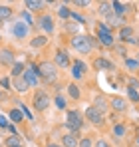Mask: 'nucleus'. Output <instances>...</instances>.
<instances>
[{"instance_id": "obj_1", "label": "nucleus", "mask_w": 139, "mask_h": 147, "mask_svg": "<svg viewBox=\"0 0 139 147\" xmlns=\"http://www.w3.org/2000/svg\"><path fill=\"white\" fill-rule=\"evenodd\" d=\"M93 44H95V38L86 36V34H74L70 38V46L76 50L78 54H90L93 50Z\"/></svg>"}, {"instance_id": "obj_2", "label": "nucleus", "mask_w": 139, "mask_h": 147, "mask_svg": "<svg viewBox=\"0 0 139 147\" xmlns=\"http://www.w3.org/2000/svg\"><path fill=\"white\" fill-rule=\"evenodd\" d=\"M38 78H42L48 84H54L58 80V68L54 66V62H48V60L40 62L38 64Z\"/></svg>"}, {"instance_id": "obj_3", "label": "nucleus", "mask_w": 139, "mask_h": 147, "mask_svg": "<svg viewBox=\"0 0 139 147\" xmlns=\"http://www.w3.org/2000/svg\"><path fill=\"white\" fill-rule=\"evenodd\" d=\"M84 125V115L78 109H68L66 111V127L70 129V133H80Z\"/></svg>"}, {"instance_id": "obj_4", "label": "nucleus", "mask_w": 139, "mask_h": 147, "mask_svg": "<svg viewBox=\"0 0 139 147\" xmlns=\"http://www.w3.org/2000/svg\"><path fill=\"white\" fill-rule=\"evenodd\" d=\"M97 40H99V44L105 46V48H113V44H115V40H113V36H111V30L105 24H97Z\"/></svg>"}, {"instance_id": "obj_5", "label": "nucleus", "mask_w": 139, "mask_h": 147, "mask_svg": "<svg viewBox=\"0 0 139 147\" xmlns=\"http://www.w3.org/2000/svg\"><path fill=\"white\" fill-rule=\"evenodd\" d=\"M20 78L24 80V84H26L28 88H38V84H40V78H38V66H30V68H26Z\"/></svg>"}, {"instance_id": "obj_6", "label": "nucleus", "mask_w": 139, "mask_h": 147, "mask_svg": "<svg viewBox=\"0 0 139 147\" xmlns=\"http://www.w3.org/2000/svg\"><path fill=\"white\" fill-rule=\"evenodd\" d=\"M50 103H52V99H50V96L46 92H36V96L32 99V105H34L36 111H46L50 107Z\"/></svg>"}, {"instance_id": "obj_7", "label": "nucleus", "mask_w": 139, "mask_h": 147, "mask_svg": "<svg viewBox=\"0 0 139 147\" xmlns=\"http://www.w3.org/2000/svg\"><path fill=\"white\" fill-rule=\"evenodd\" d=\"M84 117H86V119H90V123H93V125H101V123L105 121V113L97 111V109H95L93 105H90V107L86 109Z\"/></svg>"}, {"instance_id": "obj_8", "label": "nucleus", "mask_w": 139, "mask_h": 147, "mask_svg": "<svg viewBox=\"0 0 139 147\" xmlns=\"http://www.w3.org/2000/svg\"><path fill=\"white\" fill-rule=\"evenodd\" d=\"M93 68H95L97 72H113V70H115L113 62H109L105 56H97V58L93 60Z\"/></svg>"}, {"instance_id": "obj_9", "label": "nucleus", "mask_w": 139, "mask_h": 147, "mask_svg": "<svg viewBox=\"0 0 139 147\" xmlns=\"http://www.w3.org/2000/svg\"><path fill=\"white\" fill-rule=\"evenodd\" d=\"M127 107H129V103H127L125 98H121V96L109 98V109H113V111H125Z\"/></svg>"}, {"instance_id": "obj_10", "label": "nucleus", "mask_w": 139, "mask_h": 147, "mask_svg": "<svg viewBox=\"0 0 139 147\" xmlns=\"http://www.w3.org/2000/svg\"><path fill=\"white\" fill-rule=\"evenodd\" d=\"M54 66H56V68H68V66H72L70 56H68V52H66V50H58V52H56Z\"/></svg>"}, {"instance_id": "obj_11", "label": "nucleus", "mask_w": 139, "mask_h": 147, "mask_svg": "<svg viewBox=\"0 0 139 147\" xmlns=\"http://www.w3.org/2000/svg\"><path fill=\"white\" fill-rule=\"evenodd\" d=\"M117 34H119V40L121 42H131L135 38V30H133V26H129V24H123L119 28Z\"/></svg>"}, {"instance_id": "obj_12", "label": "nucleus", "mask_w": 139, "mask_h": 147, "mask_svg": "<svg viewBox=\"0 0 139 147\" xmlns=\"http://www.w3.org/2000/svg\"><path fill=\"white\" fill-rule=\"evenodd\" d=\"M86 72H88V66H86L82 60H74V66H72V76H74L76 80H82Z\"/></svg>"}, {"instance_id": "obj_13", "label": "nucleus", "mask_w": 139, "mask_h": 147, "mask_svg": "<svg viewBox=\"0 0 139 147\" xmlns=\"http://www.w3.org/2000/svg\"><path fill=\"white\" fill-rule=\"evenodd\" d=\"M93 107L97 109V111H101V113H105L107 109H109V98H105V96H95L93 98Z\"/></svg>"}, {"instance_id": "obj_14", "label": "nucleus", "mask_w": 139, "mask_h": 147, "mask_svg": "<svg viewBox=\"0 0 139 147\" xmlns=\"http://www.w3.org/2000/svg\"><path fill=\"white\" fill-rule=\"evenodd\" d=\"M80 143V133H66L62 135V147H78Z\"/></svg>"}, {"instance_id": "obj_15", "label": "nucleus", "mask_w": 139, "mask_h": 147, "mask_svg": "<svg viewBox=\"0 0 139 147\" xmlns=\"http://www.w3.org/2000/svg\"><path fill=\"white\" fill-rule=\"evenodd\" d=\"M38 26L40 28H44V32H54V18L50 16V14H42L40 18H38Z\"/></svg>"}, {"instance_id": "obj_16", "label": "nucleus", "mask_w": 139, "mask_h": 147, "mask_svg": "<svg viewBox=\"0 0 139 147\" xmlns=\"http://www.w3.org/2000/svg\"><path fill=\"white\" fill-rule=\"evenodd\" d=\"M28 32H30V28L26 26V22H14V24H12V34H14L16 38H26Z\"/></svg>"}, {"instance_id": "obj_17", "label": "nucleus", "mask_w": 139, "mask_h": 147, "mask_svg": "<svg viewBox=\"0 0 139 147\" xmlns=\"http://www.w3.org/2000/svg\"><path fill=\"white\" fill-rule=\"evenodd\" d=\"M97 12H99V16L101 18H111L113 16V8H111V2H99L97 4Z\"/></svg>"}, {"instance_id": "obj_18", "label": "nucleus", "mask_w": 139, "mask_h": 147, "mask_svg": "<svg viewBox=\"0 0 139 147\" xmlns=\"http://www.w3.org/2000/svg\"><path fill=\"white\" fill-rule=\"evenodd\" d=\"M111 8H113V16L117 18H123L129 10V4L127 2H111Z\"/></svg>"}, {"instance_id": "obj_19", "label": "nucleus", "mask_w": 139, "mask_h": 147, "mask_svg": "<svg viewBox=\"0 0 139 147\" xmlns=\"http://www.w3.org/2000/svg\"><path fill=\"white\" fill-rule=\"evenodd\" d=\"M0 64H4V66H14V54H12V50L4 48L0 50Z\"/></svg>"}, {"instance_id": "obj_20", "label": "nucleus", "mask_w": 139, "mask_h": 147, "mask_svg": "<svg viewBox=\"0 0 139 147\" xmlns=\"http://www.w3.org/2000/svg\"><path fill=\"white\" fill-rule=\"evenodd\" d=\"M46 44H48V36H44V34L34 36V38L30 40V46H32V48H44Z\"/></svg>"}, {"instance_id": "obj_21", "label": "nucleus", "mask_w": 139, "mask_h": 147, "mask_svg": "<svg viewBox=\"0 0 139 147\" xmlns=\"http://www.w3.org/2000/svg\"><path fill=\"white\" fill-rule=\"evenodd\" d=\"M24 6H26L28 10H32V12H38V10H42V8L46 6V2H40V0H26Z\"/></svg>"}, {"instance_id": "obj_22", "label": "nucleus", "mask_w": 139, "mask_h": 147, "mask_svg": "<svg viewBox=\"0 0 139 147\" xmlns=\"http://www.w3.org/2000/svg\"><path fill=\"white\" fill-rule=\"evenodd\" d=\"M125 133H127V127H125L123 123H115V125H113V135H115V139H123Z\"/></svg>"}, {"instance_id": "obj_23", "label": "nucleus", "mask_w": 139, "mask_h": 147, "mask_svg": "<svg viewBox=\"0 0 139 147\" xmlns=\"http://www.w3.org/2000/svg\"><path fill=\"white\" fill-rule=\"evenodd\" d=\"M68 96L70 98H74V99H80L82 98V92H80V88H78V84H68Z\"/></svg>"}, {"instance_id": "obj_24", "label": "nucleus", "mask_w": 139, "mask_h": 147, "mask_svg": "<svg viewBox=\"0 0 139 147\" xmlns=\"http://www.w3.org/2000/svg\"><path fill=\"white\" fill-rule=\"evenodd\" d=\"M24 70H26V66H24V64H20V62L16 64V62H14V66H12L10 74H12V78H20V76L24 74Z\"/></svg>"}, {"instance_id": "obj_25", "label": "nucleus", "mask_w": 139, "mask_h": 147, "mask_svg": "<svg viewBox=\"0 0 139 147\" xmlns=\"http://www.w3.org/2000/svg\"><path fill=\"white\" fill-rule=\"evenodd\" d=\"M125 68H127L129 72H137L139 70V60H135V58H125Z\"/></svg>"}, {"instance_id": "obj_26", "label": "nucleus", "mask_w": 139, "mask_h": 147, "mask_svg": "<svg viewBox=\"0 0 139 147\" xmlns=\"http://www.w3.org/2000/svg\"><path fill=\"white\" fill-rule=\"evenodd\" d=\"M24 119V113L20 109H10V121L12 123H20Z\"/></svg>"}, {"instance_id": "obj_27", "label": "nucleus", "mask_w": 139, "mask_h": 147, "mask_svg": "<svg viewBox=\"0 0 139 147\" xmlns=\"http://www.w3.org/2000/svg\"><path fill=\"white\" fill-rule=\"evenodd\" d=\"M58 16H60V18H64V20H68V18H72V10H70L66 4H62V6L58 8Z\"/></svg>"}, {"instance_id": "obj_28", "label": "nucleus", "mask_w": 139, "mask_h": 147, "mask_svg": "<svg viewBox=\"0 0 139 147\" xmlns=\"http://www.w3.org/2000/svg\"><path fill=\"white\" fill-rule=\"evenodd\" d=\"M113 50H115L117 56H121L123 60H125V58H129V54H127V48H125L123 44H113Z\"/></svg>"}, {"instance_id": "obj_29", "label": "nucleus", "mask_w": 139, "mask_h": 147, "mask_svg": "<svg viewBox=\"0 0 139 147\" xmlns=\"http://www.w3.org/2000/svg\"><path fill=\"white\" fill-rule=\"evenodd\" d=\"M107 22H109V26H107L109 30H111V28H121V26H123V20H121V18H117V16L107 18Z\"/></svg>"}, {"instance_id": "obj_30", "label": "nucleus", "mask_w": 139, "mask_h": 147, "mask_svg": "<svg viewBox=\"0 0 139 147\" xmlns=\"http://www.w3.org/2000/svg\"><path fill=\"white\" fill-rule=\"evenodd\" d=\"M14 88H16V92H26L28 90V86L24 84L22 78H14Z\"/></svg>"}, {"instance_id": "obj_31", "label": "nucleus", "mask_w": 139, "mask_h": 147, "mask_svg": "<svg viewBox=\"0 0 139 147\" xmlns=\"http://www.w3.org/2000/svg\"><path fill=\"white\" fill-rule=\"evenodd\" d=\"M12 16V8L10 6H0V20H6Z\"/></svg>"}, {"instance_id": "obj_32", "label": "nucleus", "mask_w": 139, "mask_h": 147, "mask_svg": "<svg viewBox=\"0 0 139 147\" xmlns=\"http://www.w3.org/2000/svg\"><path fill=\"white\" fill-rule=\"evenodd\" d=\"M54 105H56L58 109H66V98H64V96H56V98H54Z\"/></svg>"}, {"instance_id": "obj_33", "label": "nucleus", "mask_w": 139, "mask_h": 147, "mask_svg": "<svg viewBox=\"0 0 139 147\" xmlns=\"http://www.w3.org/2000/svg\"><path fill=\"white\" fill-rule=\"evenodd\" d=\"M127 98L131 103H139V92L137 90H127Z\"/></svg>"}, {"instance_id": "obj_34", "label": "nucleus", "mask_w": 139, "mask_h": 147, "mask_svg": "<svg viewBox=\"0 0 139 147\" xmlns=\"http://www.w3.org/2000/svg\"><path fill=\"white\" fill-rule=\"evenodd\" d=\"M137 88H139V80L137 78H133V76L127 78V90H137Z\"/></svg>"}, {"instance_id": "obj_35", "label": "nucleus", "mask_w": 139, "mask_h": 147, "mask_svg": "<svg viewBox=\"0 0 139 147\" xmlns=\"http://www.w3.org/2000/svg\"><path fill=\"white\" fill-rule=\"evenodd\" d=\"M78 147H93L92 137H80V143H78Z\"/></svg>"}, {"instance_id": "obj_36", "label": "nucleus", "mask_w": 139, "mask_h": 147, "mask_svg": "<svg viewBox=\"0 0 139 147\" xmlns=\"http://www.w3.org/2000/svg\"><path fill=\"white\" fill-rule=\"evenodd\" d=\"M6 145L8 147H16V145H22V143H20V139H18L16 135H10V137L6 139Z\"/></svg>"}, {"instance_id": "obj_37", "label": "nucleus", "mask_w": 139, "mask_h": 147, "mask_svg": "<svg viewBox=\"0 0 139 147\" xmlns=\"http://www.w3.org/2000/svg\"><path fill=\"white\" fill-rule=\"evenodd\" d=\"M93 147H111V143L105 141V139H97V141L93 143Z\"/></svg>"}, {"instance_id": "obj_38", "label": "nucleus", "mask_w": 139, "mask_h": 147, "mask_svg": "<svg viewBox=\"0 0 139 147\" xmlns=\"http://www.w3.org/2000/svg\"><path fill=\"white\" fill-rule=\"evenodd\" d=\"M74 6H90V2H88V0H76Z\"/></svg>"}, {"instance_id": "obj_39", "label": "nucleus", "mask_w": 139, "mask_h": 147, "mask_svg": "<svg viewBox=\"0 0 139 147\" xmlns=\"http://www.w3.org/2000/svg\"><path fill=\"white\" fill-rule=\"evenodd\" d=\"M0 84H2V86H4L6 90L10 88V82H8V78H2V80H0Z\"/></svg>"}, {"instance_id": "obj_40", "label": "nucleus", "mask_w": 139, "mask_h": 147, "mask_svg": "<svg viewBox=\"0 0 139 147\" xmlns=\"http://www.w3.org/2000/svg\"><path fill=\"white\" fill-rule=\"evenodd\" d=\"M0 127H8V121H6L4 115H0Z\"/></svg>"}, {"instance_id": "obj_41", "label": "nucleus", "mask_w": 139, "mask_h": 147, "mask_svg": "<svg viewBox=\"0 0 139 147\" xmlns=\"http://www.w3.org/2000/svg\"><path fill=\"white\" fill-rule=\"evenodd\" d=\"M48 147H62V145H58V143H48Z\"/></svg>"}, {"instance_id": "obj_42", "label": "nucleus", "mask_w": 139, "mask_h": 147, "mask_svg": "<svg viewBox=\"0 0 139 147\" xmlns=\"http://www.w3.org/2000/svg\"><path fill=\"white\" fill-rule=\"evenodd\" d=\"M16 147H24V145H16Z\"/></svg>"}]
</instances>
